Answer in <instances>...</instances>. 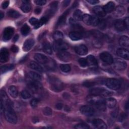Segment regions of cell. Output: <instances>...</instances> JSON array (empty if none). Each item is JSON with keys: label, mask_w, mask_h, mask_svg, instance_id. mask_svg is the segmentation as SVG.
Segmentation results:
<instances>
[{"label": "cell", "mask_w": 129, "mask_h": 129, "mask_svg": "<svg viewBox=\"0 0 129 129\" xmlns=\"http://www.w3.org/2000/svg\"><path fill=\"white\" fill-rule=\"evenodd\" d=\"M113 66L115 69L117 70L122 71L126 68L127 63L123 60L120 58H115L113 59Z\"/></svg>", "instance_id": "obj_7"}, {"label": "cell", "mask_w": 129, "mask_h": 129, "mask_svg": "<svg viewBox=\"0 0 129 129\" xmlns=\"http://www.w3.org/2000/svg\"><path fill=\"white\" fill-rule=\"evenodd\" d=\"M38 103V100L37 99H36V98H34L33 99H32L31 101V102H30V104H31V106L33 107V108H35L37 106V104Z\"/></svg>", "instance_id": "obj_50"}, {"label": "cell", "mask_w": 129, "mask_h": 129, "mask_svg": "<svg viewBox=\"0 0 129 129\" xmlns=\"http://www.w3.org/2000/svg\"><path fill=\"white\" fill-rule=\"evenodd\" d=\"M116 103H117V102L116 99L112 97L107 98L105 101V104L107 106V107L110 108H114L116 106Z\"/></svg>", "instance_id": "obj_26"}, {"label": "cell", "mask_w": 129, "mask_h": 129, "mask_svg": "<svg viewBox=\"0 0 129 129\" xmlns=\"http://www.w3.org/2000/svg\"><path fill=\"white\" fill-rule=\"evenodd\" d=\"M75 128L77 129H88L90 128V127L86 123H80L76 125Z\"/></svg>", "instance_id": "obj_41"}, {"label": "cell", "mask_w": 129, "mask_h": 129, "mask_svg": "<svg viewBox=\"0 0 129 129\" xmlns=\"http://www.w3.org/2000/svg\"><path fill=\"white\" fill-rule=\"evenodd\" d=\"M21 32L22 35H27L30 32V27L27 24H24L21 28Z\"/></svg>", "instance_id": "obj_39"}, {"label": "cell", "mask_w": 129, "mask_h": 129, "mask_svg": "<svg viewBox=\"0 0 129 129\" xmlns=\"http://www.w3.org/2000/svg\"><path fill=\"white\" fill-rule=\"evenodd\" d=\"M14 66L13 64H10L9 65H6L2 66L1 68V74H3L8 71L11 70L14 68Z\"/></svg>", "instance_id": "obj_36"}, {"label": "cell", "mask_w": 129, "mask_h": 129, "mask_svg": "<svg viewBox=\"0 0 129 129\" xmlns=\"http://www.w3.org/2000/svg\"><path fill=\"white\" fill-rule=\"evenodd\" d=\"M22 4L21 6L22 11L24 13H28L31 10V5L28 1H23Z\"/></svg>", "instance_id": "obj_23"}, {"label": "cell", "mask_w": 129, "mask_h": 129, "mask_svg": "<svg viewBox=\"0 0 129 129\" xmlns=\"http://www.w3.org/2000/svg\"><path fill=\"white\" fill-rule=\"evenodd\" d=\"M125 12V10L122 6H118L113 11V15L115 17H120L122 16Z\"/></svg>", "instance_id": "obj_17"}, {"label": "cell", "mask_w": 129, "mask_h": 129, "mask_svg": "<svg viewBox=\"0 0 129 129\" xmlns=\"http://www.w3.org/2000/svg\"><path fill=\"white\" fill-rule=\"evenodd\" d=\"M3 17H4V14H3V13L1 12V19H2Z\"/></svg>", "instance_id": "obj_63"}, {"label": "cell", "mask_w": 129, "mask_h": 129, "mask_svg": "<svg viewBox=\"0 0 129 129\" xmlns=\"http://www.w3.org/2000/svg\"><path fill=\"white\" fill-rule=\"evenodd\" d=\"M62 106H63V105L62 103H57L56 104V108L58 109V110H60L62 108Z\"/></svg>", "instance_id": "obj_58"}, {"label": "cell", "mask_w": 129, "mask_h": 129, "mask_svg": "<svg viewBox=\"0 0 129 129\" xmlns=\"http://www.w3.org/2000/svg\"><path fill=\"white\" fill-rule=\"evenodd\" d=\"M98 25L99 26V27L100 28V29H101L102 30H104V29H105L106 26V21L104 19L101 20V21L99 20Z\"/></svg>", "instance_id": "obj_45"}, {"label": "cell", "mask_w": 129, "mask_h": 129, "mask_svg": "<svg viewBox=\"0 0 129 129\" xmlns=\"http://www.w3.org/2000/svg\"><path fill=\"white\" fill-rule=\"evenodd\" d=\"M18 50H19V48L17 46L13 45L11 47V50L13 52H17L18 51Z\"/></svg>", "instance_id": "obj_55"}, {"label": "cell", "mask_w": 129, "mask_h": 129, "mask_svg": "<svg viewBox=\"0 0 129 129\" xmlns=\"http://www.w3.org/2000/svg\"><path fill=\"white\" fill-rule=\"evenodd\" d=\"M53 48L55 51L66 50L68 48V44L62 40L55 41L53 44Z\"/></svg>", "instance_id": "obj_6"}, {"label": "cell", "mask_w": 129, "mask_h": 129, "mask_svg": "<svg viewBox=\"0 0 129 129\" xmlns=\"http://www.w3.org/2000/svg\"><path fill=\"white\" fill-rule=\"evenodd\" d=\"M34 59L39 63L43 64H46L49 59L46 55L41 53H36L34 55Z\"/></svg>", "instance_id": "obj_13"}, {"label": "cell", "mask_w": 129, "mask_h": 129, "mask_svg": "<svg viewBox=\"0 0 129 129\" xmlns=\"http://www.w3.org/2000/svg\"><path fill=\"white\" fill-rule=\"evenodd\" d=\"M4 115L6 119L9 122L16 124L17 122V117L15 111L11 105L5 106L4 109Z\"/></svg>", "instance_id": "obj_1"}, {"label": "cell", "mask_w": 129, "mask_h": 129, "mask_svg": "<svg viewBox=\"0 0 129 129\" xmlns=\"http://www.w3.org/2000/svg\"><path fill=\"white\" fill-rule=\"evenodd\" d=\"M58 58L62 61H68L71 58V54L66 50H62L58 51L57 54Z\"/></svg>", "instance_id": "obj_10"}, {"label": "cell", "mask_w": 129, "mask_h": 129, "mask_svg": "<svg viewBox=\"0 0 129 129\" xmlns=\"http://www.w3.org/2000/svg\"><path fill=\"white\" fill-rule=\"evenodd\" d=\"M52 37L55 41L60 40L63 38V34L60 31H56L53 33Z\"/></svg>", "instance_id": "obj_35"}, {"label": "cell", "mask_w": 129, "mask_h": 129, "mask_svg": "<svg viewBox=\"0 0 129 129\" xmlns=\"http://www.w3.org/2000/svg\"><path fill=\"white\" fill-rule=\"evenodd\" d=\"M48 82L52 90L55 92L61 91L63 88V84L58 78L50 76L48 78Z\"/></svg>", "instance_id": "obj_2"}, {"label": "cell", "mask_w": 129, "mask_h": 129, "mask_svg": "<svg viewBox=\"0 0 129 129\" xmlns=\"http://www.w3.org/2000/svg\"><path fill=\"white\" fill-rule=\"evenodd\" d=\"M18 38H19V36H18V35H15V36H14V38H13V41H14V42L17 41V40L18 39Z\"/></svg>", "instance_id": "obj_61"}, {"label": "cell", "mask_w": 129, "mask_h": 129, "mask_svg": "<svg viewBox=\"0 0 129 129\" xmlns=\"http://www.w3.org/2000/svg\"><path fill=\"white\" fill-rule=\"evenodd\" d=\"M126 115L125 114V113H122L121 114H120L119 118V120L120 121H122L123 120H124L126 117Z\"/></svg>", "instance_id": "obj_56"}, {"label": "cell", "mask_w": 129, "mask_h": 129, "mask_svg": "<svg viewBox=\"0 0 129 129\" xmlns=\"http://www.w3.org/2000/svg\"><path fill=\"white\" fill-rule=\"evenodd\" d=\"M35 3L39 6H43L45 5L46 1L45 0H36L35 1Z\"/></svg>", "instance_id": "obj_52"}, {"label": "cell", "mask_w": 129, "mask_h": 129, "mask_svg": "<svg viewBox=\"0 0 129 129\" xmlns=\"http://www.w3.org/2000/svg\"><path fill=\"white\" fill-rule=\"evenodd\" d=\"M93 11L96 15L100 17H103L106 14L103 8L99 6L94 7L93 9Z\"/></svg>", "instance_id": "obj_24"}, {"label": "cell", "mask_w": 129, "mask_h": 129, "mask_svg": "<svg viewBox=\"0 0 129 129\" xmlns=\"http://www.w3.org/2000/svg\"><path fill=\"white\" fill-rule=\"evenodd\" d=\"M29 22L31 25H34V26H36L38 23L39 21L37 19H36L35 18H34V17H32L29 20Z\"/></svg>", "instance_id": "obj_48"}, {"label": "cell", "mask_w": 129, "mask_h": 129, "mask_svg": "<svg viewBox=\"0 0 129 129\" xmlns=\"http://www.w3.org/2000/svg\"><path fill=\"white\" fill-rule=\"evenodd\" d=\"M8 15L10 17L13 18H17L20 16V14H19V13L14 10H11L9 11L8 13Z\"/></svg>", "instance_id": "obj_38"}, {"label": "cell", "mask_w": 129, "mask_h": 129, "mask_svg": "<svg viewBox=\"0 0 129 129\" xmlns=\"http://www.w3.org/2000/svg\"><path fill=\"white\" fill-rule=\"evenodd\" d=\"M87 2L91 5L96 4L99 2L98 1H96V0H89V1H87Z\"/></svg>", "instance_id": "obj_57"}, {"label": "cell", "mask_w": 129, "mask_h": 129, "mask_svg": "<svg viewBox=\"0 0 129 129\" xmlns=\"http://www.w3.org/2000/svg\"><path fill=\"white\" fill-rule=\"evenodd\" d=\"M100 40V39H95V40H94L93 44L94 45L95 47H99L101 46V43Z\"/></svg>", "instance_id": "obj_51"}, {"label": "cell", "mask_w": 129, "mask_h": 129, "mask_svg": "<svg viewBox=\"0 0 129 129\" xmlns=\"http://www.w3.org/2000/svg\"><path fill=\"white\" fill-rule=\"evenodd\" d=\"M87 62V66L92 68H95L97 67L98 63L95 57L92 55H89L87 56L86 58Z\"/></svg>", "instance_id": "obj_14"}, {"label": "cell", "mask_w": 129, "mask_h": 129, "mask_svg": "<svg viewBox=\"0 0 129 129\" xmlns=\"http://www.w3.org/2000/svg\"><path fill=\"white\" fill-rule=\"evenodd\" d=\"M14 30L12 27H7L5 29L3 33V40L7 41L10 40L14 34Z\"/></svg>", "instance_id": "obj_12"}, {"label": "cell", "mask_w": 129, "mask_h": 129, "mask_svg": "<svg viewBox=\"0 0 129 129\" xmlns=\"http://www.w3.org/2000/svg\"><path fill=\"white\" fill-rule=\"evenodd\" d=\"M114 26L115 29L118 31H123L125 29L123 20H117L114 24Z\"/></svg>", "instance_id": "obj_25"}, {"label": "cell", "mask_w": 129, "mask_h": 129, "mask_svg": "<svg viewBox=\"0 0 129 129\" xmlns=\"http://www.w3.org/2000/svg\"><path fill=\"white\" fill-rule=\"evenodd\" d=\"M92 125L96 128L106 129L107 125L106 123L101 119H94L92 121Z\"/></svg>", "instance_id": "obj_11"}, {"label": "cell", "mask_w": 129, "mask_h": 129, "mask_svg": "<svg viewBox=\"0 0 129 129\" xmlns=\"http://www.w3.org/2000/svg\"><path fill=\"white\" fill-rule=\"evenodd\" d=\"M119 81L114 78L107 79L105 81V85L107 88L112 90H117L120 87Z\"/></svg>", "instance_id": "obj_4"}, {"label": "cell", "mask_w": 129, "mask_h": 129, "mask_svg": "<svg viewBox=\"0 0 129 129\" xmlns=\"http://www.w3.org/2000/svg\"><path fill=\"white\" fill-rule=\"evenodd\" d=\"M21 96L23 98V99H28V98H30L31 96L30 93L27 91V90H23L22 92H21Z\"/></svg>", "instance_id": "obj_42"}, {"label": "cell", "mask_w": 129, "mask_h": 129, "mask_svg": "<svg viewBox=\"0 0 129 129\" xmlns=\"http://www.w3.org/2000/svg\"><path fill=\"white\" fill-rule=\"evenodd\" d=\"M43 113L44 115H45L46 116H49L52 114V110L50 108H49L48 107H46L43 109Z\"/></svg>", "instance_id": "obj_44"}, {"label": "cell", "mask_w": 129, "mask_h": 129, "mask_svg": "<svg viewBox=\"0 0 129 129\" xmlns=\"http://www.w3.org/2000/svg\"><path fill=\"white\" fill-rule=\"evenodd\" d=\"M75 52L79 55H85L88 53V48L84 45H79L75 47Z\"/></svg>", "instance_id": "obj_15"}, {"label": "cell", "mask_w": 129, "mask_h": 129, "mask_svg": "<svg viewBox=\"0 0 129 129\" xmlns=\"http://www.w3.org/2000/svg\"><path fill=\"white\" fill-rule=\"evenodd\" d=\"M90 33H91V34L92 35V36H93L94 37H95V39H98L101 40L103 37V35L98 30H93L91 31Z\"/></svg>", "instance_id": "obj_34"}, {"label": "cell", "mask_w": 129, "mask_h": 129, "mask_svg": "<svg viewBox=\"0 0 129 129\" xmlns=\"http://www.w3.org/2000/svg\"><path fill=\"white\" fill-rule=\"evenodd\" d=\"M9 3H10L9 1H8L4 2L3 3V4H2V7H3V9H6V8L8 7V6H9Z\"/></svg>", "instance_id": "obj_54"}, {"label": "cell", "mask_w": 129, "mask_h": 129, "mask_svg": "<svg viewBox=\"0 0 129 129\" xmlns=\"http://www.w3.org/2000/svg\"><path fill=\"white\" fill-rule=\"evenodd\" d=\"M70 3V1H68V0L64 1H63V6H64V7H67V6H68L69 5Z\"/></svg>", "instance_id": "obj_60"}, {"label": "cell", "mask_w": 129, "mask_h": 129, "mask_svg": "<svg viewBox=\"0 0 129 129\" xmlns=\"http://www.w3.org/2000/svg\"><path fill=\"white\" fill-rule=\"evenodd\" d=\"M42 48L43 51L49 54H51L52 53V48L50 44V43L48 42H45L43 44V46H42Z\"/></svg>", "instance_id": "obj_30"}, {"label": "cell", "mask_w": 129, "mask_h": 129, "mask_svg": "<svg viewBox=\"0 0 129 129\" xmlns=\"http://www.w3.org/2000/svg\"><path fill=\"white\" fill-rule=\"evenodd\" d=\"M99 22V20L98 17L96 16H92V19H91V25L93 26H96L98 25V23Z\"/></svg>", "instance_id": "obj_43"}, {"label": "cell", "mask_w": 129, "mask_h": 129, "mask_svg": "<svg viewBox=\"0 0 129 129\" xmlns=\"http://www.w3.org/2000/svg\"><path fill=\"white\" fill-rule=\"evenodd\" d=\"M96 82L94 81H86L83 83V85L87 87H91L94 85H95Z\"/></svg>", "instance_id": "obj_46"}, {"label": "cell", "mask_w": 129, "mask_h": 129, "mask_svg": "<svg viewBox=\"0 0 129 129\" xmlns=\"http://www.w3.org/2000/svg\"><path fill=\"white\" fill-rule=\"evenodd\" d=\"M114 8V3L112 2H109L107 3L103 8L105 13H108L112 12Z\"/></svg>", "instance_id": "obj_27"}, {"label": "cell", "mask_w": 129, "mask_h": 129, "mask_svg": "<svg viewBox=\"0 0 129 129\" xmlns=\"http://www.w3.org/2000/svg\"><path fill=\"white\" fill-rule=\"evenodd\" d=\"M79 63L82 67H86L87 66V62L86 58H81L79 59Z\"/></svg>", "instance_id": "obj_47"}, {"label": "cell", "mask_w": 129, "mask_h": 129, "mask_svg": "<svg viewBox=\"0 0 129 129\" xmlns=\"http://www.w3.org/2000/svg\"><path fill=\"white\" fill-rule=\"evenodd\" d=\"M128 17H126L124 20H123V22L125 27V28H126L127 29H128V26H129V23H128Z\"/></svg>", "instance_id": "obj_53"}, {"label": "cell", "mask_w": 129, "mask_h": 129, "mask_svg": "<svg viewBox=\"0 0 129 129\" xmlns=\"http://www.w3.org/2000/svg\"><path fill=\"white\" fill-rule=\"evenodd\" d=\"M100 59L104 62L110 64H112L113 62V58L112 55L108 52L104 51L101 52L100 55Z\"/></svg>", "instance_id": "obj_8"}, {"label": "cell", "mask_w": 129, "mask_h": 129, "mask_svg": "<svg viewBox=\"0 0 129 129\" xmlns=\"http://www.w3.org/2000/svg\"><path fill=\"white\" fill-rule=\"evenodd\" d=\"M41 12V9L40 8H37L35 9L34 12L36 14H39Z\"/></svg>", "instance_id": "obj_59"}, {"label": "cell", "mask_w": 129, "mask_h": 129, "mask_svg": "<svg viewBox=\"0 0 129 129\" xmlns=\"http://www.w3.org/2000/svg\"><path fill=\"white\" fill-rule=\"evenodd\" d=\"M80 111L82 114L88 116H92L95 113L94 109L92 107L88 105L82 106L80 108Z\"/></svg>", "instance_id": "obj_9"}, {"label": "cell", "mask_w": 129, "mask_h": 129, "mask_svg": "<svg viewBox=\"0 0 129 129\" xmlns=\"http://www.w3.org/2000/svg\"><path fill=\"white\" fill-rule=\"evenodd\" d=\"M69 13V11L67 10L66 12H64L63 13V14L59 18V19L58 20L57 23V26H61V25L64 24V23L66 22L67 17Z\"/></svg>", "instance_id": "obj_28"}, {"label": "cell", "mask_w": 129, "mask_h": 129, "mask_svg": "<svg viewBox=\"0 0 129 129\" xmlns=\"http://www.w3.org/2000/svg\"><path fill=\"white\" fill-rule=\"evenodd\" d=\"M29 76L34 81H39L41 80V76L38 73H36L34 72H30L29 73Z\"/></svg>", "instance_id": "obj_32"}, {"label": "cell", "mask_w": 129, "mask_h": 129, "mask_svg": "<svg viewBox=\"0 0 129 129\" xmlns=\"http://www.w3.org/2000/svg\"><path fill=\"white\" fill-rule=\"evenodd\" d=\"M59 68L60 70L64 73L69 72L71 70V67L68 64H61Z\"/></svg>", "instance_id": "obj_40"}, {"label": "cell", "mask_w": 129, "mask_h": 129, "mask_svg": "<svg viewBox=\"0 0 129 129\" xmlns=\"http://www.w3.org/2000/svg\"><path fill=\"white\" fill-rule=\"evenodd\" d=\"M9 57V53L8 50L6 48H3L1 50L0 52V61L1 62H7Z\"/></svg>", "instance_id": "obj_16"}, {"label": "cell", "mask_w": 129, "mask_h": 129, "mask_svg": "<svg viewBox=\"0 0 129 129\" xmlns=\"http://www.w3.org/2000/svg\"><path fill=\"white\" fill-rule=\"evenodd\" d=\"M87 101L91 104L101 106L105 104V100L102 96L91 94L86 98Z\"/></svg>", "instance_id": "obj_3"}, {"label": "cell", "mask_w": 129, "mask_h": 129, "mask_svg": "<svg viewBox=\"0 0 129 129\" xmlns=\"http://www.w3.org/2000/svg\"><path fill=\"white\" fill-rule=\"evenodd\" d=\"M89 92L91 94L99 95L103 97L110 96L111 92L103 88H94L91 89L89 90Z\"/></svg>", "instance_id": "obj_5"}, {"label": "cell", "mask_w": 129, "mask_h": 129, "mask_svg": "<svg viewBox=\"0 0 129 129\" xmlns=\"http://www.w3.org/2000/svg\"><path fill=\"white\" fill-rule=\"evenodd\" d=\"M92 16L88 14H84L83 15L82 18V20L84 23L88 25H91Z\"/></svg>", "instance_id": "obj_33"}, {"label": "cell", "mask_w": 129, "mask_h": 129, "mask_svg": "<svg viewBox=\"0 0 129 129\" xmlns=\"http://www.w3.org/2000/svg\"><path fill=\"white\" fill-rule=\"evenodd\" d=\"M128 102H126V104H125V108L126 109V110H128Z\"/></svg>", "instance_id": "obj_62"}, {"label": "cell", "mask_w": 129, "mask_h": 129, "mask_svg": "<svg viewBox=\"0 0 129 129\" xmlns=\"http://www.w3.org/2000/svg\"><path fill=\"white\" fill-rule=\"evenodd\" d=\"M69 37L72 40L77 41L82 39L83 35L81 32L73 31L70 33Z\"/></svg>", "instance_id": "obj_21"}, {"label": "cell", "mask_w": 129, "mask_h": 129, "mask_svg": "<svg viewBox=\"0 0 129 129\" xmlns=\"http://www.w3.org/2000/svg\"><path fill=\"white\" fill-rule=\"evenodd\" d=\"M116 54L118 56L121 57V58H123L125 59H128L129 58V52L128 50L120 48H118L116 50Z\"/></svg>", "instance_id": "obj_18"}, {"label": "cell", "mask_w": 129, "mask_h": 129, "mask_svg": "<svg viewBox=\"0 0 129 129\" xmlns=\"http://www.w3.org/2000/svg\"><path fill=\"white\" fill-rule=\"evenodd\" d=\"M57 5H58V3L57 2H53L51 4L50 6V9H51V10L55 12L57 10Z\"/></svg>", "instance_id": "obj_49"}, {"label": "cell", "mask_w": 129, "mask_h": 129, "mask_svg": "<svg viewBox=\"0 0 129 129\" xmlns=\"http://www.w3.org/2000/svg\"><path fill=\"white\" fill-rule=\"evenodd\" d=\"M29 67H30V68H31L33 70H34L35 71H38V72H42L43 71V69L42 68V67L38 63L32 61L30 62V64H29Z\"/></svg>", "instance_id": "obj_29"}, {"label": "cell", "mask_w": 129, "mask_h": 129, "mask_svg": "<svg viewBox=\"0 0 129 129\" xmlns=\"http://www.w3.org/2000/svg\"><path fill=\"white\" fill-rule=\"evenodd\" d=\"M1 101L5 106L11 105L10 100L6 92L3 90L1 91Z\"/></svg>", "instance_id": "obj_20"}, {"label": "cell", "mask_w": 129, "mask_h": 129, "mask_svg": "<svg viewBox=\"0 0 129 129\" xmlns=\"http://www.w3.org/2000/svg\"><path fill=\"white\" fill-rule=\"evenodd\" d=\"M119 45L123 47H128L129 46V39L127 36H122L119 39Z\"/></svg>", "instance_id": "obj_22"}, {"label": "cell", "mask_w": 129, "mask_h": 129, "mask_svg": "<svg viewBox=\"0 0 129 129\" xmlns=\"http://www.w3.org/2000/svg\"><path fill=\"white\" fill-rule=\"evenodd\" d=\"M9 92L11 96L13 98H17L18 94V92L17 88L14 86H11L9 88Z\"/></svg>", "instance_id": "obj_31"}, {"label": "cell", "mask_w": 129, "mask_h": 129, "mask_svg": "<svg viewBox=\"0 0 129 129\" xmlns=\"http://www.w3.org/2000/svg\"><path fill=\"white\" fill-rule=\"evenodd\" d=\"M73 16L75 18V20H82V18L83 16L82 15V12L79 10H76L74 14H73Z\"/></svg>", "instance_id": "obj_37"}, {"label": "cell", "mask_w": 129, "mask_h": 129, "mask_svg": "<svg viewBox=\"0 0 129 129\" xmlns=\"http://www.w3.org/2000/svg\"><path fill=\"white\" fill-rule=\"evenodd\" d=\"M34 44V40L32 38L27 39L24 43L23 49L25 51H28L31 49Z\"/></svg>", "instance_id": "obj_19"}]
</instances>
